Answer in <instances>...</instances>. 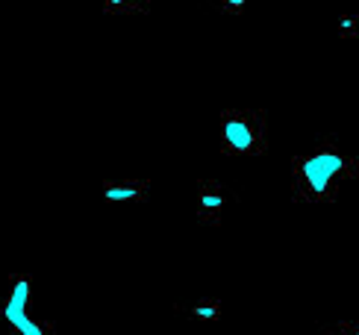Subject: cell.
<instances>
[{"instance_id":"obj_1","label":"cell","mask_w":359,"mask_h":335,"mask_svg":"<svg viewBox=\"0 0 359 335\" xmlns=\"http://www.w3.org/2000/svg\"><path fill=\"white\" fill-rule=\"evenodd\" d=\"M359 177V159L341 150L333 139H321L292 159V197L318 206L333 203Z\"/></svg>"},{"instance_id":"obj_2","label":"cell","mask_w":359,"mask_h":335,"mask_svg":"<svg viewBox=\"0 0 359 335\" xmlns=\"http://www.w3.org/2000/svg\"><path fill=\"white\" fill-rule=\"evenodd\" d=\"M218 147L224 156L233 159H250L262 156L268 150V121L262 109H233L221 112V130H218Z\"/></svg>"},{"instance_id":"obj_3","label":"cell","mask_w":359,"mask_h":335,"mask_svg":"<svg viewBox=\"0 0 359 335\" xmlns=\"http://www.w3.org/2000/svg\"><path fill=\"white\" fill-rule=\"evenodd\" d=\"M33 280L27 273H12L6 285L0 288V327L6 335H15L33 321Z\"/></svg>"},{"instance_id":"obj_4","label":"cell","mask_w":359,"mask_h":335,"mask_svg":"<svg viewBox=\"0 0 359 335\" xmlns=\"http://www.w3.org/2000/svg\"><path fill=\"white\" fill-rule=\"evenodd\" d=\"M233 203V191L218 179H201L198 182V203H194V212H198V224L201 226H221L224 218H227V209Z\"/></svg>"},{"instance_id":"obj_5","label":"cell","mask_w":359,"mask_h":335,"mask_svg":"<svg viewBox=\"0 0 359 335\" xmlns=\"http://www.w3.org/2000/svg\"><path fill=\"white\" fill-rule=\"evenodd\" d=\"M103 200L107 203H144L151 194V179L144 177H112L103 179Z\"/></svg>"},{"instance_id":"obj_6","label":"cell","mask_w":359,"mask_h":335,"mask_svg":"<svg viewBox=\"0 0 359 335\" xmlns=\"http://www.w3.org/2000/svg\"><path fill=\"white\" fill-rule=\"evenodd\" d=\"M174 312L191 324H218L224 315V303L218 297H201L194 303H177Z\"/></svg>"},{"instance_id":"obj_7","label":"cell","mask_w":359,"mask_h":335,"mask_svg":"<svg viewBox=\"0 0 359 335\" xmlns=\"http://www.w3.org/2000/svg\"><path fill=\"white\" fill-rule=\"evenodd\" d=\"M154 6V0H103L107 15H139Z\"/></svg>"},{"instance_id":"obj_8","label":"cell","mask_w":359,"mask_h":335,"mask_svg":"<svg viewBox=\"0 0 359 335\" xmlns=\"http://www.w3.org/2000/svg\"><path fill=\"white\" fill-rule=\"evenodd\" d=\"M339 39H345V41L359 39V15L356 12H341L339 15Z\"/></svg>"},{"instance_id":"obj_9","label":"cell","mask_w":359,"mask_h":335,"mask_svg":"<svg viewBox=\"0 0 359 335\" xmlns=\"http://www.w3.org/2000/svg\"><path fill=\"white\" fill-rule=\"evenodd\" d=\"M318 335H359V321H339L324 327Z\"/></svg>"},{"instance_id":"obj_10","label":"cell","mask_w":359,"mask_h":335,"mask_svg":"<svg viewBox=\"0 0 359 335\" xmlns=\"http://www.w3.org/2000/svg\"><path fill=\"white\" fill-rule=\"evenodd\" d=\"M15 335H56V332H53V327H50L48 321H41V317H33V321H29L24 329H18Z\"/></svg>"},{"instance_id":"obj_11","label":"cell","mask_w":359,"mask_h":335,"mask_svg":"<svg viewBox=\"0 0 359 335\" xmlns=\"http://www.w3.org/2000/svg\"><path fill=\"white\" fill-rule=\"evenodd\" d=\"M218 12H224V15H242L245 12V6H248V0H209Z\"/></svg>"}]
</instances>
